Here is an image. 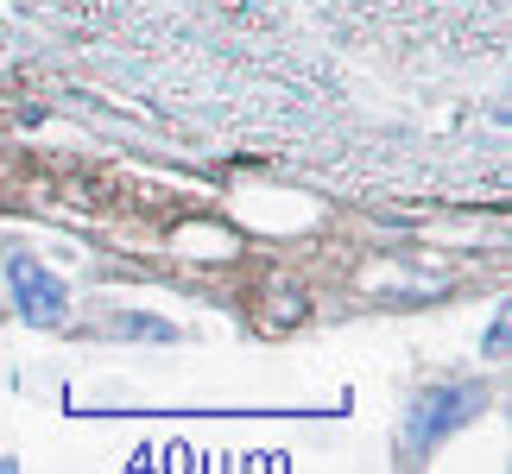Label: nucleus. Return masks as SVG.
<instances>
[{
    "mask_svg": "<svg viewBox=\"0 0 512 474\" xmlns=\"http://www.w3.org/2000/svg\"><path fill=\"white\" fill-rule=\"evenodd\" d=\"M95 64L354 196L506 190V0H51Z\"/></svg>",
    "mask_w": 512,
    "mask_h": 474,
    "instance_id": "obj_1",
    "label": "nucleus"
},
{
    "mask_svg": "<svg viewBox=\"0 0 512 474\" xmlns=\"http://www.w3.org/2000/svg\"><path fill=\"white\" fill-rule=\"evenodd\" d=\"M7 285H13V298H19V310H26V323H38V329H57L64 323V310H70V291L51 279L38 260H26V253H13L7 260Z\"/></svg>",
    "mask_w": 512,
    "mask_h": 474,
    "instance_id": "obj_2",
    "label": "nucleus"
},
{
    "mask_svg": "<svg viewBox=\"0 0 512 474\" xmlns=\"http://www.w3.org/2000/svg\"><path fill=\"white\" fill-rule=\"evenodd\" d=\"M481 411V386H443V392H430V399L411 411V424H405V443L411 449H424V443H437L443 430H456L468 424Z\"/></svg>",
    "mask_w": 512,
    "mask_h": 474,
    "instance_id": "obj_3",
    "label": "nucleus"
}]
</instances>
